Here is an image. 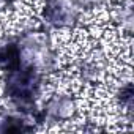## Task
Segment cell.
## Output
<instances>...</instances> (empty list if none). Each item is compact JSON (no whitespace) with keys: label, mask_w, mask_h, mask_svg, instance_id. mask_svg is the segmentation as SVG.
<instances>
[{"label":"cell","mask_w":134,"mask_h":134,"mask_svg":"<svg viewBox=\"0 0 134 134\" xmlns=\"http://www.w3.org/2000/svg\"><path fill=\"white\" fill-rule=\"evenodd\" d=\"M77 2L81 7H96L101 2H104V0H77Z\"/></svg>","instance_id":"obj_4"},{"label":"cell","mask_w":134,"mask_h":134,"mask_svg":"<svg viewBox=\"0 0 134 134\" xmlns=\"http://www.w3.org/2000/svg\"><path fill=\"white\" fill-rule=\"evenodd\" d=\"M81 8L77 0H46L43 19L47 25L55 29L71 27L76 24Z\"/></svg>","instance_id":"obj_2"},{"label":"cell","mask_w":134,"mask_h":134,"mask_svg":"<svg viewBox=\"0 0 134 134\" xmlns=\"http://www.w3.org/2000/svg\"><path fill=\"white\" fill-rule=\"evenodd\" d=\"M77 106L70 95H54L47 99L43 109V120L46 121H68L76 115Z\"/></svg>","instance_id":"obj_3"},{"label":"cell","mask_w":134,"mask_h":134,"mask_svg":"<svg viewBox=\"0 0 134 134\" xmlns=\"http://www.w3.org/2000/svg\"><path fill=\"white\" fill-rule=\"evenodd\" d=\"M40 88L41 73L30 68H22V66H14L11 70H7L5 93L21 112L32 110Z\"/></svg>","instance_id":"obj_1"}]
</instances>
